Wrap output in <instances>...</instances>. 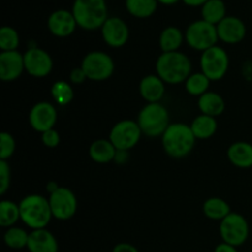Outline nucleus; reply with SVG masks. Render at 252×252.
Segmentation results:
<instances>
[{
	"label": "nucleus",
	"mask_w": 252,
	"mask_h": 252,
	"mask_svg": "<svg viewBox=\"0 0 252 252\" xmlns=\"http://www.w3.org/2000/svg\"><path fill=\"white\" fill-rule=\"evenodd\" d=\"M20 44V36L14 27L2 26L0 29V49L1 52L17 51Z\"/></svg>",
	"instance_id": "nucleus-32"
},
{
	"label": "nucleus",
	"mask_w": 252,
	"mask_h": 252,
	"mask_svg": "<svg viewBox=\"0 0 252 252\" xmlns=\"http://www.w3.org/2000/svg\"><path fill=\"white\" fill-rule=\"evenodd\" d=\"M25 71L24 54L19 51L0 53V79L2 81H14Z\"/></svg>",
	"instance_id": "nucleus-17"
},
{
	"label": "nucleus",
	"mask_w": 252,
	"mask_h": 252,
	"mask_svg": "<svg viewBox=\"0 0 252 252\" xmlns=\"http://www.w3.org/2000/svg\"><path fill=\"white\" fill-rule=\"evenodd\" d=\"M198 108L202 115L211 116V117H218L225 110V101L219 94L208 93L203 94L198 97Z\"/></svg>",
	"instance_id": "nucleus-21"
},
{
	"label": "nucleus",
	"mask_w": 252,
	"mask_h": 252,
	"mask_svg": "<svg viewBox=\"0 0 252 252\" xmlns=\"http://www.w3.org/2000/svg\"><path fill=\"white\" fill-rule=\"evenodd\" d=\"M158 0H126V9L137 19H148L158 9Z\"/></svg>",
	"instance_id": "nucleus-27"
},
{
	"label": "nucleus",
	"mask_w": 252,
	"mask_h": 252,
	"mask_svg": "<svg viewBox=\"0 0 252 252\" xmlns=\"http://www.w3.org/2000/svg\"><path fill=\"white\" fill-rule=\"evenodd\" d=\"M112 252H139L134 245L128 243H120L112 249Z\"/></svg>",
	"instance_id": "nucleus-37"
},
{
	"label": "nucleus",
	"mask_w": 252,
	"mask_h": 252,
	"mask_svg": "<svg viewBox=\"0 0 252 252\" xmlns=\"http://www.w3.org/2000/svg\"><path fill=\"white\" fill-rule=\"evenodd\" d=\"M29 122L36 132L44 133L49 129H53L57 123L56 107L46 101L36 103L30 111Z\"/></svg>",
	"instance_id": "nucleus-14"
},
{
	"label": "nucleus",
	"mask_w": 252,
	"mask_h": 252,
	"mask_svg": "<svg viewBox=\"0 0 252 252\" xmlns=\"http://www.w3.org/2000/svg\"><path fill=\"white\" fill-rule=\"evenodd\" d=\"M219 233L223 243L233 245L235 248L244 245L249 239L250 226L244 216L231 212L226 218L220 221Z\"/></svg>",
	"instance_id": "nucleus-7"
},
{
	"label": "nucleus",
	"mask_w": 252,
	"mask_h": 252,
	"mask_svg": "<svg viewBox=\"0 0 252 252\" xmlns=\"http://www.w3.org/2000/svg\"><path fill=\"white\" fill-rule=\"evenodd\" d=\"M19 219H21L19 204L7 199L0 202V225L2 228H11Z\"/></svg>",
	"instance_id": "nucleus-28"
},
{
	"label": "nucleus",
	"mask_w": 252,
	"mask_h": 252,
	"mask_svg": "<svg viewBox=\"0 0 252 252\" xmlns=\"http://www.w3.org/2000/svg\"><path fill=\"white\" fill-rule=\"evenodd\" d=\"M30 234L25 229L20 226H11L7 228L4 234V243L7 248L14 249V250H21L27 248Z\"/></svg>",
	"instance_id": "nucleus-29"
},
{
	"label": "nucleus",
	"mask_w": 252,
	"mask_h": 252,
	"mask_svg": "<svg viewBox=\"0 0 252 252\" xmlns=\"http://www.w3.org/2000/svg\"><path fill=\"white\" fill-rule=\"evenodd\" d=\"M179 1H181V0H158V2L162 5H174L177 4Z\"/></svg>",
	"instance_id": "nucleus-41"
},
{
	"label": "nucleus",
	"mask_w": 252,
	"mask_h": 252,
	"mask_svg": "<svg viewBox=\"0 0 252 252\" xmlns=\"http://www.w3.org/2000/svg\"><path fill=\"white\" fill-rule=\"evenodd\" d=\"M184 4H186L187 6H192V7H197V6H203L208 0H181Z\"/></svg>",
	"instance_id": "nucleus-39"
},
{
	"label": "nucleus",
	"mask_w": 252,
	"mask_h": 252,
	"mask_svg": "<svg viewBox=\"0 0 252 252\" xmlns=\"http://www.w3.org/2000/svg\"><path fill=\"white\" fill-rule=\"evenodd\" d=\"M52 96H53L54 101L58 103L59 106H66L73 101L74 98V91L70 84L66 81L61 80L57 81L52 86Z\"/></svg>",
	"instance_id": "nucleus-31"
},
{
	"label": "nucleus",
	"mask_w": 252,
	"mask_h": 252,
	"mask_svg": "<svg viewBox=\"0 0 252 252\" xmlns=\"http://www.w3.org/2000/svg\"><path fill=\"white\" fill-rule=\"evenodd\" d=\"M100 30L105 43L112 48H121L129 39V27L121 17H108Z\"/></svg>",
	"instance_id": "nucleus-13"
},
{
	"label": "nucleus",
	"mask_w": 252,
	"mask_h": 252,
	"mask_svg": "<svg viewBox=\"0 0 252 252\" xmlns=\"http://www.w3.org/2000/svg\"><path fill=\"white\" fill-rule=\"evenodd\" d=\"M185 39L194 51H207L217 46V42L219 41L217 26L202 19L197 20L189 25L185 32Z\"/></svg>",
	"instance_id": "nucleus-6"
},
{
	"label": "nucleus",
	"mask_w": 252,
	"mask_h": 252,
	"mask_svg": "<svg viewBox=\"0 0 252 252\" xmlns=\"http://www.w3.org/2000/svg\"><path fill=\"white\" fill-rule=\"evenodd\" d=\"M196 140L191 127L185 123H172L161 135L165 153L175 159L187 157L193 149Z\"/></svg>",
	"instance_id": "nucleus-2"
},
{
	"label": "nucleus",
	"mask_w": 252,
	"mask_h": 252,
	"mask_svg": "<svg viewBox=\"0 0 252 252\" xmlns=\"http://www.w3.org/2000/svg\"><path fill=\"white\" fill-rule=\"evenodd\" d=\"M139 93L148 103H157L165 95V83L158 75H147L140 80Z\"/></svg>",
	"instance_id": "nucleus-19"
},
{
	"label": "nucleus",
	"mask_w": 252,
	"mask_h": 252,
	"mask_svg": "<svg viewBox=\"0 0 252 252\" xmlns=\"http://www.w3.org/2000/svg\"><path fill=\"white\" fill-rule=\"evenodd\" d=\"M157 75L165 84L176 85L185 83L191 75L192 64L189 57L182 52L162 53L157 61Z\"/></svg>",
	"instance_id": "nucleus-1"
},
{
	"label": "nucleus",
	"mask_w": 252,
	"mask_h": 252,
	"mask_svg": "<svg viewBox=\"0 0 252 252\" xmlns=\"http://www.w3.org/2000/svg\"><path fill=\"white\" fill-rule=\"evenodd\" d=\"M21 220L32 230L46 229L53 218L49 201L39 194H29L20 202Z\"/></svg>",
	"instance_id": "nucleus-4"
},
{
	"label": "nucleus",
	"mask_w": 252,
	"mask_h": 252,
	"mask_svg": "<svg viewBox=\"0 0 252 252\" xmlns=\"http://www.w3.org/2000/svg\"><path fill=\"white\" fill-rule=\"evenodd\" d=\"M142 130L135 121L123 120L116 123L110 132V142L120 152H128L139 143Z\"/></svg>",
	"instance_id": "nucleus-10"
},
{
	"label": "nucleus",
	"mask_w": 252,
	"mask_h": 252,
	"mask_svg": "<svg viewBox=\"0 0 252 252\" xmlns=\"http://www.w3.org/2000/svg\"><path fill=\"white\" fill-rule=\"evenodd\" d=\"M16 148L14 137L10 133L2 132L0 134V160H9Z\"/></svg>",
	"instance_id": "nucleus-33"
},
{
	"label": "nucleus",
	"mask_w": 252,
	"mask_h": 252,
	"mask_svg": "<svg viewBox=\"0 0 252 252\" xmlns=\"http://www.w3.org/2000/svg\"><path fill=\"white\" fill-rule=\"evenodd\" d=\"M49 32L56 37H68L78 27L71 10L58 9L49 15L47 20Z\"/></svg>",
	"instance_id": "nucleus-15"
},
{
	"label": "nucleus",
	"mask_w": 252,
	"mask_h": 252,
	"mask_svg": "<svg viewBox=\"0 0 252 252\" xmlns=\"http://www.w3.org/2000/svg\"><path fill=\"white\" fill-rule=\"evenodd\" d=\"M89 155L97 164H107L116 159L117 149L110 139H97L89 148Z\"/></svg>",
	"instance_id": "nucleus-22"
},
{
	"label": "nucleus",
	"mask_w": 252,
	"mask_h": 252,
	"mask_svg": "<svg viewBox=\"0 0 252 252\" xmlns=\"http://www.w3.org/2000/svg\"><path fill=\"white\" fill-rule=\"evenodd\" d=\"M25 71L33 78H44L53 69V59L44 49L33 47L24 54Z\"/></svg>",
	"instance_id": "nucleus-12"
},
{
	"label": "nucleus",
	"mask_w": 252,
	"mask_h": 252,
	"mask_svg": "<svg viewBox=\"0 0 252 252\" xmlns=\"http://www.w3.org/2000/svg\"><path fill=\"white\" fill-rule=\"evenodd\" d=\"M214 252H239L238 248L233 245H229L226 243H220L219 245L216 246L214 249Z\"/></svg>",
	"instance_id": "nucleus-38"
},
{
	"label": "nucleus",
	"mask_w": 252,
	"mask_h": 252,
	"mask_svg": "<svg viewBox=\"0 0 252 252\" xmlns=\"http://www.w3.org/2000/svg\"><path fill=\"white\" fill-rule=\"evenodd\" d=\"M209 84H211V80L201 71V73L191 74L189 79L185 81V88L189 95L199 97L203 94L208 93Z\"/></svg>",
	"instance_id": "nucleus-30"
},
{
	"label": "nucleus",
	"mask_w": 252,
	"mask_h": 252,
	"mask_svg": "<svg viewBox=\"0 0 252 252\" xmlns=\"http://www.w3.org/2000/svg\"><path fill=\"white\" fill-rule=\"evenodd\" d=\"M42 143L46 145L47 148H57L61 143V135L56 129H49L47 132L42 133Z\"/></svg>",
	"instance_id": "nucleus-35"
},
{
	"label": "nucleus",
	"mask_w": 252,
	"mask_h": 252,
	"mask_svg": "<svg viewBox=\"0 0 252 252\" xmlns=\"http://www.w3.org/2000/svg\"><path fill=\"white\" fill-rule=\"evenodd\" d=\"M201 69L211 81L223 79L229 69V56L225 49L214 46L202 52Z\"/></svg>",
	"instance_id": "nucleus-9"
},
{
	"label": "nucleus",
	"mask_w": 252,
	"mask_h": 252,
	"mask_svg": "<svg viewBox=\"0 0 252 252\" xmlns=\"http://www.w3.org/2000/svg\"><path fill=\"white\" fill-rule=\"evenodd\" d=\"M81 68L89 80L103 81L112 76L115 71V62L107 53L94 51L86 54L81 62Z\"/></svg>",
	"instance_id": "nucleus-8"
},
{
	"label": "nucleus",
	"mask_w": 252,
	"mask_h": 252,
	"mask_svg": "<svg viewBox=\"0 0 252 252\" xmlns=\"http://www.w3.org/2000/svg\"><path fill=\"white\" fill-rule=\"evenodd\" d=\"M201 15L202 20L217 26L221 20L228 16L225 2L223 0H208L201 7Z\"/></svg>",
	"instance_id": "nucleus-25"
},
{
	"label": "nucleus",
	"mask_w": 252,
	"mask_h": 252,
	"mask_svg": "<svg viewBox=\"0 0 252 252\" xmlns=\"http://www.w3.org/2000/svg\"><path fill=\"white\" fill-rule=\"evenodd\" d=\"M137 123L143 134L150 138L160 137L170 126L169 111L160 102L147 103L140 110Z\"/></svg>",
	"instance_id": "nucleus-5"
},
{
	"label": "nucleus",
	"mask_w": 252,
	"mask_h": 252,
	"mask_svg": "<svg viewBox=\"0 0 252 252\" xmlns=\"http://www.w3.org/2000/svg\"><path fill=\"white\" fill-rule=\"evenodd\" d=\"M58 187H59L58 185L54 184V182H49V184L47 185V191H48V192H49V194H51L52 192L56 191V189H58Z\"/></svg>",
	"instance_id": "nucleus-40"
},
{
	"label": "nucleus",
	"mask_w": 252,
	"mask_h": 252,
	"mask_svg": "<svg viewBox=\"0 0 252 252\" xmlns=\"http://www.w3.org/2000/svg\"><path fill=\"white\" fill-rule=\"evenodd\" d=\"M48 201L53 218L58 220H69L75 216L78 201L71 189L59 186L56 191L49 194Z\"/></svg>",
	"instance_id": "nucleus-11"
},
{
	"label": "nucleus",
	"mask_w": 252,
	"mask_h": 252,
	"mask_svg": "<svg viewBox=\"0 0 252 252\" xmlns=\"http://www.w3.org/2000/svg\"><path fill=\"white\" fill-rule=\"evenodd\" d=\"M27 250L30 252H58L59 245L56 236L47 229L32 230L29 236Z\"/></svg>",
	"instance_id": "nucleus-18"
},
{
	"label": "nucleus",
	"mask_w": 252,
	"mask_h": 252,
	"mask_svg": "<svg viewBox=\"0 0 252 252\" xmlns=\"http://www.w3.org/2000/svg\"><path fill=\"white\" fill-rule=\"evenodd\" d=\"M203 213L212 220H223L231 213L228 202L218 197H211L203 203Z\"/></svg>",
	"instance_id": "nucleus-26"
},
{
	"label": "nucleus",
	"mask_w": 252,
	"mask_h": 252,
	"mask_svg": "<svg viewBox=\"0 0 252 252\" xmlns=\"http://www.w3.org/2000/svg\"><path fill=\"white\" fill-rule=\"evenodd\" d=\"M228 159L234 166L239 169L252 167V144L248 142L233 143L228 148Z\"/></svg>",
	"instance_id": "nucleus-20"
},
{
	"label": "nucleus",
	"mask_w": 252,
	"mask_h": 252,
	"mask_svg": "<svg viewBox=\"0 0 252 252\" xmlns=\"http://www.w3.org/2000/svg\"><path fill=\"white\" fill-rule=\"evenodd\" d=\"M185 39V34L175 26H167L161 31L159 37V46L162 53L177 52Z\"/></svg>",
	"instance_id": "nucleus-24"
},
{
	"label": "nucleus",
	"mask_w": 252,
	"mask_h": 252,
	"mask_svg": "<svg viewBox=\"0 0 252 252\" xmlns=\"http://www.w3.org/2000/svg\"><path fill=\"white\" fill-rule=\"evenodd\" d=\"M69 79H70V81L73 84H81L88 79V76H86L85 71L83 70V68L79 66V68H74L73 70L70 71V74H69Z\"/></svg>",
	"instance_id": "nucleus-36"
},
{
	"label": "nucleus",
	"mask_w": 252,
	"mask_h": 252,
	"mask_svg": "<svg viewBox=\"0 0 252 252\" xmlns=\"http://www.w3.org/2000/svg\"><path fill=\"white\" fill-rule=\"evenodd\" d=\"M217 32L221 42L236 44L246 37V25L236 16H226L217 25Z\"/></svg>",
	"instance_id": "nucleus-16"
},
{
	"label": "nucleus",
	"mask_w": 252,
	"mask_h": 252,
	"mask_svg": "<svg viewBox=\"0 0 252 252\" xmlns=\"http://www.w3.org/2000/svg\"><path fill=\"white\" fill-rule=\"evenodd\" d=\"M71 12L78 26L86 31L101 29L110 17L106 0H74Z\"/></svg>",
	"instance_id": "nucleus-3"
},
{
	"label": "nucleus",
	"mask_w": 252,
	"mask_h": 252,
	"mask_svg": "<svg viewBox=\"0 0 252 252\" xmlns=\"http://www.w3.org/2000/svg\"><path fill=\"white\" fill-rule=\"evenodd\" d=\"M191 129L193 132L196 139H209L216 134L217 129H218V122H217L216 117H211L207 115H199L192 121Z\"/></svg>",
	"instance_id": "nucleus-23"
},
{
	"label": "nucleus",
	"mask_w": 252,
	"mask_h": 252,
	"mask_svg": "<svg viewBox=\"0 0 252 252\" xmlns=\"http://www.w3.org/2000/svg\"><path fill=\"white\" fill-rule=\"evenodd\" d=\"M249 252H252V251H249Z\"/></svg>",
	"instance_id": "nucleus-42"
},
{
	"label": "nucleus",
	"mask_w": 252,
	"mask_h": 252,
	"mask_svg": "<svg viewBox=\"0 0 252 252\" xmlns=\"http://www.w3.org/2000/svg\"><path fill=\"white\" fill-rule=\"evenodd\" d=\"M11 180V171L6 160H0V194H5V192L10 187Z\"/></svg>",
	"instance_id": "nucleus-34"
}]
</instances>
